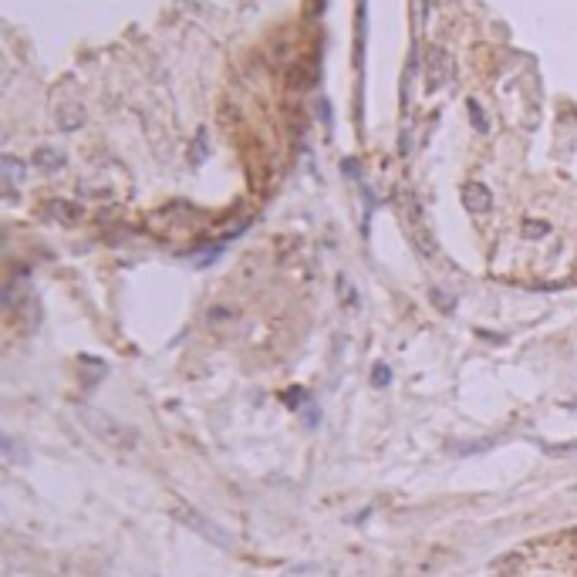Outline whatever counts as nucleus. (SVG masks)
I'll return each instance as SVG.
<instances>
[{
  "label": "nucleus",
  "instance_id": "7ed1b4c3",
  "mask_svg": "<svg viewBox=\"0 0 577 577\" xmlns=\"http://www.w3.org/2000/svg\"><path fill=\"white\" fill-rule=\"evenodd\" d=\"M51 213H58V220H64V223H75L82 216V209L71 203H51Z\"/></svg>",
  "mask_w": 577,
  "mask_h": 577
},
{
  "label": "nucleus",
  "instance_id": "20e7f679",
  "mask_svg": "<svg viewBox=\"0 0 577 577\" xmlns=\"http://www.w3.org/2000/svg\"><path fill=\"white\" fill-rule=\"evenodd\" d=\"M38 163H41L44 169H51V165H61V156H58V152H54V156H51V152H38Z\"/></svg>",
  "mask_w": 577,
  "mask_h": 577
},
{
  "label": "nucleus",
  "instance_id": "f03ea898",
  "mask_svg": "<svg viewBox=\"0 0 577 577\" xmlns=\"http://www.w3.org/2000/svg\"><path fill=\"white\" fill-rule=\"evenodd\" d=\"M446 78H449V61H446L443 51H432V54H429V84L439 88Z\"/></svg>",
  "mask_w": 577,
  "mask_h": 577
},
{
  "label": "nucleus",
  "instance_id": "f257e3e1",
  "mask_svg": "<svg viewBox=\"0 0 577 577\" xmlns=\"http://www.w3.org/2000/svg\"><path fill=\"white\" fill-rule=\"evenodd\" d=\"M462 203H466V209L469 213H486L490 209V189L486 186H480V182H469L466 189H462Z\"/></svg>",
  "mask_w": 577,
  "mask_h": 577
},
{
  "label": "nucleus",
  "instance_id": "39448f33",
  "mask_svg": "<svg viewBox=\"0 0 577 577\" xmlns=\"http://www.w3.org/2000/svg\"><path fill=\"white\" fill-rule=\"evenodd\" d=\"M375 381L385 385V381H388V368H375Z\"/></svg>",
  "mask_w": 577,
  "mask_h": 577
}]
</instances>
